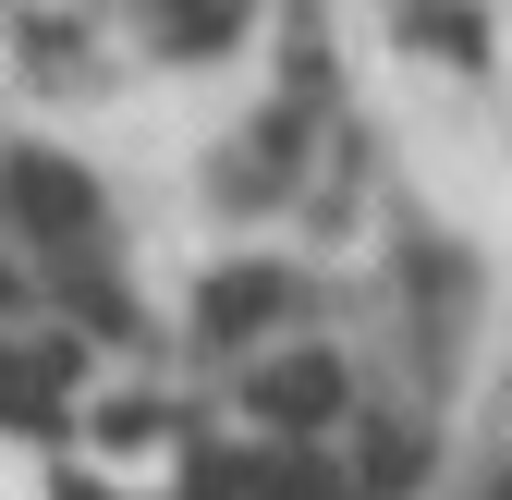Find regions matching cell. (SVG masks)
<instances>
[{"mask_svg": "<svg viewBox=\"0 0 512 500\" xmlns=\"http://www.w3.org/2000/svg\"><path fill=\"white\" fill-rule=\"evenodd\" d=\"M244 25H256V0H147L159 61H220V49H244Z\"/></svg>", "mask_w": 512, "mask_h": 500, "instance_id": "cell-5", "label": "cell"}, {"mask_svg": "<svg viewBox=\"0 0 512 500\" xmlns=\"http://www.w3.org/2000/svg\"><path fill=\"white\" fill-rule=\"evenodd\" d=\"M403 25L452 61V74H488V13H476V0H403Z\"/></svg>", "mask_w": 512, "mask_h": 500, "instance_id": "cell-7", "label": "cell"}, {"mask_svg": "<svg viewBox=\"0 0 512 500\" xmlns=\"http://www.w3.org/2000/svg\"><path fill=\"white\" fill-rule=\"evenodd\" d=\"M342 476H354L366 500H403V488L427 476V440H415V427H403V415H366V427H354V440H342Z\"/></svg>", "mask_w": 512, "mask_h": 500, "instance_id": "cell-6", "label": "cell"}, {"mask_svg": "<svg viewBox=\"0 0 512 500\" xmlns=\"http://www.w3.org/2000/svg\"><path fill=\"white\" fill-rule=\"evenodd\" d=\"M305 135H317V98H305V86H293V98H269V110H256V135H244V159L220 171V196H244V208H269L281 183L305 171Z\"/></svg>", "mask_w": 512, "mask_h": 500, "instance_id": "cell-4", "label": "cell"}, {"mask_svg": "<svg viewBox=\"0 0 512 500\" xmlns=\"http://www.w3.org/2000/svg\"><path fill=\"white\" fill-rule=\"evenodd\" d=\"M0 220L25 232L37 269H98L110 257V196H98V171L61 159V147H13L0 159Z\"/></svg>", "mask_w": 512, "mask_h": 500, "instance_id": "cell-1", "label": "cell"}, {"mask_svg": "<svg viewBox=\"0 0 512 500\" xmlns=\"http://www.w3.org/2000/svg\"><path fill=\"white\" fill-rule=\"evenodd\" d=\"M293 305H305V269H281V257H232V269L196 281V342H208V354H244V342H269Z\"/></svg>", "mask_w": 512, "mask_h": 500, "instance_id": "cell-2", "label": "cell"}, {"mask_svg": "<svg viewBox=\"0 0 512 500\" xmlns=\"http://www.w3.org/2000/svg\"><path fill=\"white\" fill-rule=\"evenodd\" d=\"M244 415H256V427H281V440H317V427H342V415H354V379H342V354H330V342H305V354L244 366Z\"/></svg>", "mask_w": 512, "mask_h": 500, "instance_id": "cell-3", "label": "cell"}, {"mask_svg": "<svg viewBox=\"0 0 512 500\" xmlns=\"http://www.w3.org/2000/svg\"><path fill=\"white\" fill-rule=\"evenodd\" d=\"M476 500H512V476H488V488H476Z\"/></svg>", "mask_w": 512, "mask_h": 500, "instance_id": "cell-8", "label": "cell"}]
</instances>
